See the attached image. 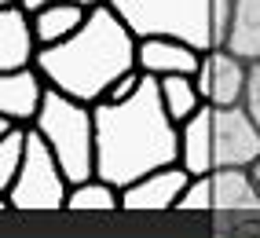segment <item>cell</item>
Returning a JSON list of instances; mask_svg holds the SVG:
<instances>
[{"mask_svg": "<svg viewBox=\"0 0 260 238\" xmlns=\"http://www.w3.org/2000/svg\"><path fill=\"white\" fill-rule=\"evenodd\" d=\"M95 176L117 191L180 165V125L165 114L161 81L147 77L125 103H95Z\"/></svg>", "mask_w": 260, "mask_h": 238, "instance_id": "6da1fadb", "label": "cell"}, {"mask_svg": "<svg viewBox=\"0 0 260 238\" xmlns=\"http://www.w3.org/2000/svg\"><path fill=\"white\" fill-rule=\"evenodd\" d=\"M136 48H140V37L117 19V11L110 4H103L88 11V22L70 41H62L55 48H41L37 70L48 81V88L95 107L107 99L114 81L140 70Z\"/></svg>", "mask_w": 260, "mask_h": 238, "instance_id": "7a4b0ae2", "label": "cell"}, {"mask_svg": "<svg viewBox=\"0 0 260 238\" xmlns=\"http://www.w3.org/2000/svg\"><path fill=\"white\" fill-rule=\"evenodd\" d=\"M110 8L140 41L169 37L198 48L202 55L216 52L213 0H110Z\"/></svg>", "mask_w": 260, "mask_h": 238, "instance_id": "3957f363", "label": "cell"}, {"mask_svg": "<svg viewBox=\"0 0 260 238\" xmlns=\"http://www.w3.org/2000/svg\"><path fill=\"white\" fill-rule=\"evenodd\" d=\"M33 128L44 135L51 154L59 158L70 187L95 180V110L88 103H77V99L48 88L44 110Z\"/></svg>", "mask_w": 260, "mask_h": 238, "instance_id": "277c9868", "label": "cell"}, {"mask_svg": "<svg viewBox=\"0 0 260 238\" xmlns=\"http://www.w3.org/2000/svg\"><path fill=\"white\" fill-rule=\"evenodd\" d=\"M66 198H70V180H66L59 158L51 154L44 135L37 128H29L26 161H22V173L15 180V187L4 194V209L19 213V216H51V213L66 209Z\"/></svg>", "mask_w": 260, "mask_h": 238, "instance_id": "5b68a950", "label": "cell"}, {"mask_svg": "<svg viewBox=\"0 0 260 238\" xmlns=\"http://www.w3.org/2000/svg\"><path fill=\"white\" fill-rule=\"evenodd\" d=\"M190 176L183 165H169L158 168L143 180H136L132 187L121 191V209L132 213V216H161V213H176L183 191L190 187Z\"/></svg>", "mask_w": 260, "mask_h": 238, "instance_id": "8992f818", "label": "cell"}, {"mask_svg": "<svg viewBox=\"0 0 260 238\" xmlns=\"http://www.w3.org/2000/svg\"><path fill=\"white\" fill-rule=\"evenodd\" d=\"M216 125V168H249L260 161V128L246 107H220Z\"/></svg>", "mask_w": 260, "mask_h": 238, "instance_id": "52a82bcc", "label": "cell"}, {"mask_svg": "<svg viewBox=\"0 0 260 238\" xmlns=\"http://www.w3.org/2000/svg\"><path fill=\"white\" fill-rule=\"evenodd\" d=\"M44 99H48V81L41 77L37 66L0 74V117L4 121L33 128L44 110Z\"/></svg>", "mask_w": 260, "mask_h": 238, "instance_id": "ba28073f", "label": "cell"}, {"mask_svg": "<svg viewBox=\"0 0 260 238\" xmlns=\"http://www.w3.org/2000/svg\"><path fill=\"white\" fill-rule=\"evenodd\" d=\"M41 44H37V29H33V15L15 4V8H0V74H15V70H29L37 66Z\"/></svg>", "mask_w": 260, "mask_h": 238, "instance_id": "9c48e42d", "label": "cell"}, {"mask_svg": "<svg viewBox=\"0 0 260 238\" xmlns=\"http://www.w3.org/2000/svg\"><path fill=\"white\" fill-rule=\"evenodd\" d=\"M202 52L183 41H169V37H147L136 48V66L147 77H194L202 70Z\"/></svg>", "mask_w": 260, "mask_h": 238, "instance_id": "30bf717a", "label": "cell"}, {"mask_svg": "<svg viewBox=\"0 0 260 238\" xmlns=\"http://www.w3.org/2000/svg\"><path fill=\"white\" fill-rule=\"evenodd\" d=\"M216 107L205 103L190 121L180 125V165L190 176H213L216 173V125H213Z\"/></svg>", "mask_w": 260, "mask_h": 238, "instance_id": "8fae6325", "label": "cell"}, {"mask_svg": "<svg viewBox=\"0 0 260 238\" xmlns=\"http://www.w3.org/2000/svg\"><path fill=\"white\" fill-rule=\"evenodd\" d=\"M213 206V216H260V191L249 168H216Z\"/></svg>", "mask_w": 260, "mask_h": 238, "instance_id": "7c38bea8", "label": "cell"}, {"mask_svg": "<svg viewBox=\"0 0 260 238\" xmlns=\"http://www.w3.org/2000/svg\"><path fill=\"white\" fill-rule=\"evenodd\" d=\"M213 62V99L209 107H242L246 103V88H249V62H242L238 55H231L228 48L209 52Z\"/></svg>", "mask_w": 260, "mask_h": 238, "instance_id": "4fadbf2b", "label": "cell"}, {"mask_svg": "<svg viewBox=\"0 0 260 238\" xmlns=\"http://www.w3.org/2000/svg\"><path fill=\"white\" fill-rule=\"evenodd\" d=\"M84 22H88V8L81 4H44L41 11H33V29H37L41 48H55L70 41Z\"/></svg>", "mask_w": 260, "mask_h": 238, "instance_id": "5bb4252c", "label": "cell"}, {"mask_svg": "<svg viewBox=\"0 0 260 238\" xmlns=\"http://www.w3.org/2000/svg\"><path fill=\"white\" fill-rule=\"evenodd\" d=\"M223 48L242 62H260V0H235Z\"/></svg>", "mask_w": 260, "mask_h": 238, "instance_id": "9a60e30c", "label": "cell"}, {"mask_svg": "<svg viewBox=\"0 0 260 238\" xmlns=\"http://www.w3.org/2000/svg\"><path fill=\"white\" fill-rule=\"evenodd\" d=\"M66 209L74 216H110L121 209V191L107 180H84L77 187H70V198H66Z\"/></svg>", "mask_w": 260, "mask_h": 238, "instance_id": "2e32d148", "label": "cell"}, {"mask_svg": "<svg viewBox=\"0 0 260 238\" xmlns=\"http://www.w3.org/2000/svg\"><path fill=\"white\" fill-rule=\"evenodd\" d=\"M161 103H165V114L172 121L183 125L205 107V99L198 92L194 77H161Z\"/></svg>", "mask_w": 260, "mask_h": 238, "instance_id": "e0dca14e", "label": "cell"}, {"mask_svg": "<svg viewBox=\"0 0 260 238\" xmlns=\"http://www.w3.org/2000/svg\"><path fill=\"white\" fill-rule=\"evenodd\" d=\"M26 147H29L26 125H15L8 135H0V194H8L15 187V180H19L22 161H26Z\"/></svg>", "mask_w": 260, "mask_h": 238, "instance_id": "ac0fdd59", "label": "cell"}, {"mask_svg": "<svg viewBox=\"0 0 260 238\" xmlns=\"http://www.w3.org/2000/svg\"><path fill=\"white\" fill-rule=\"evenodd\" d=\"M216 206H213V176H198L190 180V187L183 191L176 213L180 216H209Z\"/></svg>", "mask_w": 260, "mask_h": 238, "instance_id": "d6986e66", "label": "cell"}, {"mask_svg": "<svg viewBox=\"0 0 260 238\" xmlns=\"http://www.w3.org/2000/svg\"><path fill=\"white\" fill-rule=\"evenodd\" d=\"M140 84H143V74H140V70L125 74L121 81H114V88L107 92V99H103V103H125V99H132L136 92H140Z\"/></svg>", "mask_w": 260, "mask_h": 238, "instance_id": "ffe728a7", "label": "cell"}, {"mask_svg": "<svg viewBox=\"0 0 260 238\" xmlns=\"http://www.w3.org/2000/svg\"><path fill=\"white\" fill-rule=\"evenodd\" d=\"M242 107L249 110V117L260 128V62H249V88H246V103Z\"/></svg>", "mask_w": 260, "mask_h": 238, "instance_id": "44dd1931", "label": "cell"}, {"mask_svg": "<svg viewBox=\"0 0 260 238\" xmlns=\"http://www.w3.org/2000/svg\"><path fill=\"white\" fill-rule=\"evenodd\" d=\"M44 4H81V8H103V4H110V0H22V8L33 15V11H41Z\"/></svg>", "mask_w": 260, "mask_h": 238, "instance_id": "7402d4cb", "label": "cell"}, {"mask_svg": "<svg viewBox=\"0 0 260 238\" xmlns=\"http://www.w3.org/2000/svg\"><path fill=\"white\" fill-rule=\"evenodd\" d=\"M194 84H198L202 99H205V103H209V99H213V62H209V55L202 59V70L194 74Z\"/></svg>", "mask_w": 260, "mask_h": 238, "instance_id": "603a6c76", "label": "cell"}, {"mask_svg": "<svg viewBox=\"0 0 260 238\" xmlns=\"http://www.w3.org/2000/svg\"><path fill=\"white\" fill-rule=\"evenodd\" d=\"M249 176H253V183H256V191H260V161H253V165H249Z\"/></svg>", "mask_w": 260, "mask_h": 238, "instance_id": "cb8c5ba5", "label": "cell"}, {"mask_svg": "<svg viewBox=\"0 0 260 238\" xmlns=\"http://www.w3.org/2000/svg\"><path fill=\"white\" fill-rule=\"evenodd\" d=\"M15 4H22V0H0V8H15Z\"/></svg>", "mask_w": 260, "mask_h": 238, "instance_id": "d4e9b609", "label": "cell"}]
</instances>
